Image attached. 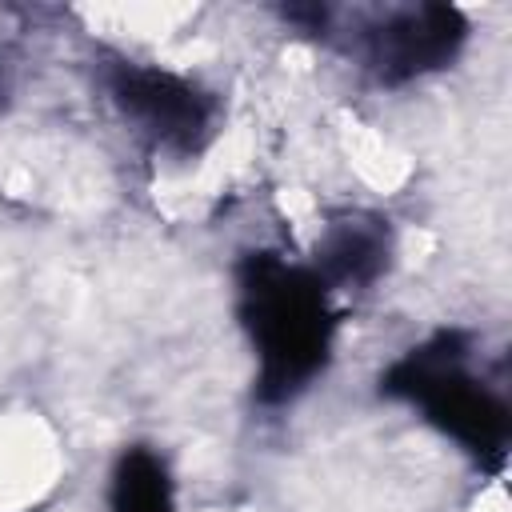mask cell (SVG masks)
<instances>
[{
    "instance_id": "cell-3",
    "label": "cell",
    "mask_w": 512,
    "mask_h": 512,
    "mask_svg": "<svg viewBox=\"0 0 512 512\" xmlns=\"http://www.w3.org/2000/svg\"><path fill=\"white\" fill-rule=\"evenodd\" d=\"M464 24L452 8H408L392 12L372 32V64L384 76H416L456 52Z\"/></svg>"
},
{
    "instance_id": "cell-4",
    "label": "cell",
    "mask_w": 512,
    "mask_h": 512,
    "mask_svg": "<svg viewBox=\"0 0 512 512\" xmlns=\"http://www.w3.org/2000/svg\"><path fill=\"white\" fill-rule=\"evenodd\" d=\"M116 508L120 512H172L164 472L152 456H128L116 480Z\"/></svg>"
},
{
    "instance_id": "cell-2",
    "label": "cell",
    "mask_w": 512,
    "mask_h": 512,
    "mask_svg": "<svg viewBox=\"0 0 512 512\" xmlns=\"http://www.w3.org/2000/svg\"><path fill=\"white\" fill-rule=\"evenodd\" d=\"M116 100L144 132L180 148H192L208 120V108L196 88L156 68H124L116 76Z\"/></svg>"
},
{
    "instance_id": "cell-1",
    "label": "cell",
    "mask_w": 512,
    "mask_h": 512,
    "mask_svg": "<svg viewBox=\"0 0 512 512\" xmlns=\"http://www.w3.org/2000/svg\"><path fill=\"white\" fill-rule=\"evenodd\" d=\"M252 296V332L264 360V384L276 396L300 388L324 356V300L312 280L280 264H260L248 284Z\"/></svg>"
}]
</instances>
